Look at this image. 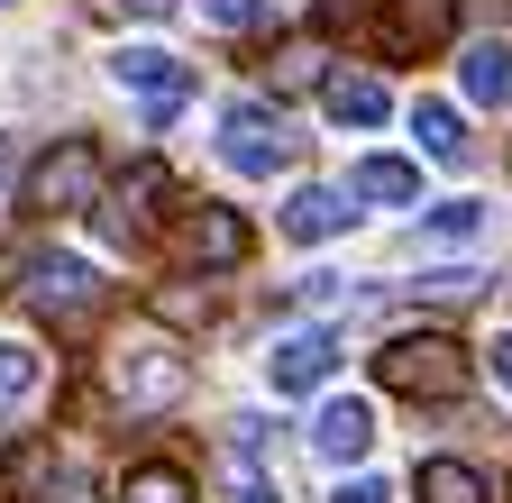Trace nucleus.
Instances as JSON below:
<instances>
[{
  "label": "nucleus",
  "mask_w": 512,
  "mask_h": 503,
  "mask_svg": "<svg viewBox=\"0 0 512 503\" xmlns=\"http://www.w3.org/2000/svg\"><path fill=\"white\" fill-rule=\"evenodd\" d=\"M467 375H476V357L448 339V330H403V339L375 348V385L384 394H412V403H458Z\"/></svg>",
  "instance_id": "f257e3e1"
},
{
  "label": "nucleus",
  "mask_w": 512,
  "mask_h": 503,
  "mask_svg": "<svg viewBox=\"0 0 512 503\" xmlns=\"http://www.w3.org/2000/svg\"><path fill=\"white\" fill-rule=\"evenodd\" d=\"M19 302L37 311V321L46 330H64V339H83L92 321H101V302H110V284L83 266V257H46V247H37V257H28V275H19Z\"/></svg>",
  "instance_id": "f03ea898"
},
{
  "label": "nucleus",
  "mask_w": 512,
  "mask_h": 503,
  "mask_svg": "<svg viewBox=\"0 0 512 503\" xmlns=\"http://www.w3.org/2000/svg\"><path fill=\"white\" fill-rule=\"evenodd\" d=\"M19 202H28L37 220H74V211H92V202H101V147H92V138H55V147L28 165Z\"/></svg>",
  "instance_id": "7ed1b4c3"
},
{
  "label": "nucleus",
  "mask_w": 512,
  "mask_h": 503,
  "mask_svg": "<svg viewBox=\"0 0 512 503\" xmlns=\"http://www.w3.org/2000/svg\"><path fill=\"white\" fill-rule=\"evenodd\" d=\"M458 37V0H375V55L384 65H430Z\"/></svg>",
  "instance_id": "20e7f679"
},
{
  "label": "nucleus",
  "mask_w": 512,
  "mask_h": 503,
  "mask_svg": "<svg viewBox=\"0 0 512 503\" xmlns=\"http://www.w3.org/2000/svg\"><path fill=\"white\" fill-rule=\"evenodd\" d=\"M247 247H256V229H247L229 202H183V220H174V257H183L192 275H229V266H247Z\"/></svg>",
  "instance_id": "39448f33"
},
{
  "label": "nucleus",
  "mask_w": 512,
  "mask_h": 503,
  "mask_svg": "<svg viewBox=\"0 0 512 503\" xmlns=\"http://www.w3.org/2000/svg\"><path fill=\"white\" fill-rule=\"evenodd\" d=\"M220 156H229L238 174H284V165L302 156V138L284 129V110H266V101H229V110H220Z\"/></svg>",
  "instance_id": "423d86ee"
},
{
  "label": "nucleus",
  "mask_w": 512,
  "mask_h": 503,
  "mask_svg": "<svg viewBox=\"0 0 512 503\" xmlns=\"http://www.w3.org/2000/svg\"><path fill=\"white\" fill-rule=\"evenodd\" d=\"M110 83L147 101V129H165V119L192 101V65H183V55H165V46H119V55H110Z\"/></svg>",
  "instance_id": "0eeeda50"
},
{
  "label": "nucleus",
  "mask_w": 512,
  "mask_h": 503,
  "mask_svg": "<svg viewBox=\"0 0 512 503\" xmlns=\"http://www.w3.org/2000/svg\"><path fill=\"white\" fill-rule=\"evenodd\" d=\"M183 357H174V339H138V348H119L110 357V394L128 403V412H165L174 394H183Z\"/></svg>",
  "instance_id": "6e6552de"
},
{
  "label": "nucleus",
  "mask_w": 512,
  "mask_h": 503,
  "mask_svg": "<svg viewBox=\"0 0 512 503\" xmlns=\"http://www.w3.org/2000/svg\"><path fill=\"white\" fill-rule=\"evenodd\" d=\"M320 110H330L339 129H384L394 92H384V74H366V65H339L330 83H320Z\"/></svg>",
  "instance_id": "1a4fd4ad"
},
{
  "label": "nucleus",
  "mask_w": 512,
  "mask_h": 503,
  "mask_svg": "<svg viewBox=\"0 0 512 503\" xmlns=\"http://www.w3.org/2000/svg\"><path fill=\"white\" fill-rule=\"evenodd\" d=\"M330 366H339V339H330V330H293V339H275V357H266L275 394H311Z\"/></svg>",
  "instance_id": "9d476101"
},
{
  "label": "nucleus",
  "mask_w": 512,
  "mask_h": 503,
  "mask_svg": "<svg viewBox=\"0 0 512 503\" xmlns=\"http://www.w3.org/2000/svg\"><path fill=\"white\" fill-rule=\"evenodd\" d=\"M357 193H330V183H302V193L284 202V238H302V247H320V238H339L357 211H348Z\"/></svg>",
  "instance_id": "9b49d317"
},
{
  "label": "nucleus",
  "mask_w": 512,
  "mask_h": 503,
  "mask_svg": "<svg viewBox=\"0 0 512 503\" xmlns=\"http://www.w3.org/2000/svg\"><path fill=\"white\" fill-rule=\"evenodd\" d=\"M0 476H10L19 503H55V494H64V467H55L46 439H10V449H0Z\"/></svg>",
  "instance_id": "f8f14e48"
},
{
  "label": "nucleus",
  "mask_w": 512,
  "mask_h": 503,
  "mask_svg": "<svg viewBox=\"0 0 512 503\" xmlns=\"http://www.w3.org/2000/svg\"><path fill=\"white\" fill-rule=\"evenodd\" d=\"M458 83H467V101L512 110V46H503V37H476V46L458 55Z\"/></svg>",
  "instance_id": "ddd939ff"
},
{
  "label": "nucleus",
  "mask_w": 512,
  "mask_h": 503,
  "mask_svg": "<svg viewBox=\"0 0 512 503\" xmlns=\"http://www.w3.org/2000/svg\"><path fill=\"white\" fill-rule=\"evenodd\" d=\"M366 439H375V412L366 403H320V421H311V449L320 458L348 467V458H366Z\"/></svg>",
  "instance_id": "4468645a"
},
{
  "label": "nucleus",
  "mask_w": 512,
  "mask_h": 503,
  "mask_svg": "<svg viewBox=\"0 0 512 503\" xmlns=\"http://www.w3.org/2000/svg\"><path fill=\"white\" fill-rule=\"evenodd\" d=\"M348 193H357V202H384V211H412V202H421V165H403V156H366Z\"/></svg>",
  "instance_id": "2eb2a0df"
},
{
  "label": "nucleus",
  "mask_w": 512,
  "mask_h": 503,
  "mask_svg": "<svg viewBox=\"0 0 512 503\" xmlns=\"http://www.w3.org/2000/svg\"><path fill=\"white\" fill-rule=\"evenodd\" d=\"M156 202H165V165L147 156V165H128V174H119V193H110V229H119V238H138Z\"/></svg>",
  "instance_id": "dca6fc26"
},
{
  "label": "nucleus",
  "mask_w": 512,
  "mask_h": 503,
  "mask_svg": "<svg viewBox=\"0 0 512 503\" xmlns=\"http://www.w3.org/2000/svg\"><path fill=\"white\" fill-rule=\"evenodd\" d=\"M256 439H266V421H229V503H275V476L256 467Z\"/></svg>",
  "instance_id": "f3484780"
},
{
  "label": "nucleus",
  "mask_w": 512,
  "mask_h": 503,
  "mask_svg": "<svg viewBox=\"0 0 512 503\" xmlns=\"http://www.w3.org/2000/svg\"><path fill=\"white\" fill-rule=\"evenodd\" d=\"M412 138H421V156H439V165H467V119L448 110V101H412Z\"/></svg>",
  "instance_id": "a211bd4d"
},
{
  "label": "nucleus",
  "mask_w": 512,
  "mask_h": 503,
  "mask_svg": "<svg viewBox=\"0 0 512 503\" xmlns=\"http://www.w3.org/2000/svg\"><path fill=\"white\" fill-rule=\"evenodd\" d=\"M110 503H192V476H183L174 458H147V467H128V476H119Z\"/></svg>",
  "instance_id": "6ab92c4d"
},
{
  "label": "nucleus",
  "mask_w": 512,
  "mask_h": 503,
  "mask_svg": "<svg viewBox=\"0 0 512 503\" xmlns=\"http://www.w3.org/2000/svg\"><path fill=\"white\" fill-rule=\"evenodd\" d=\"M412 494H421V503H485V476H476L467 458H430V467L412 476Z\"/></svg>",
  "instance_id": "aec40b11"
},
{
  "label": "nucleus",
  "mask_w": 512,
  "mask_h": 503,
  "mask_svg": "<svg viewBox=\"0 0 512 503\" xmlns=\"http://www.w3.org/2000/svg\"><path fill=\"white\" fill-rule=\"evenodd\" d=\"M37 385H46V357H37V348H19V339H0V421H10Z\"/></svg>",
  "instance_id": "412c9836"
},
{
  "label": "nucleus",
  "mask_w": 512,
  "mask_h": 503,
  "mask_svg": "<svg viewBox=\"0 0 512 503\" xmlns=\"http://www.w3.org/2000/svg\"><path fill=\"white\" fill-rule=\"evenodd\" d=\"M320 65H330V55H320L311 37H293V46L275 55V83H284V92H293V83H330V74H320Z\"/></svg>",
  "instance_id": "4be33fe9"
},
{
  "label": "nucleus",
  "mask_w": 512,
  "mask_h": 503,
  "mask_svg": "<svg viewBox=\"0 0 512 503\" xmlns=\"http://www.w3.org/2000/svg\"><path fill=\"white\" fill-rule=\"evenodd\" d=\"M202 19H211V28H266L275 0H202Z\"/></svg>",
  "instance_id": "5701e85b"
},
{
  "label": "nucleus",
  "mask_w": 512,
  "mask_h": 503,
  "mask_svg": "<svg viewBox=\"0 0 512 503\" xmlns=\"http://www.w3.org/2000/svg\"><path fill=\"white\" fill-rule=\"evenodd\" d=\"M156 321H174V330H192V321H211V302L192 293V284H165L156 293Z\"/></svg>",
  "instance_id": "b1692460"
},
{
  "label": "nucleus",
  "mask_w": 512,
  "mask_h": 503,
  "mask_svg": "<svg viewBox=\"0 0 512 503\" xmlns=\"http://www.w3.org/2000/svg\"><path fill=\"white\" fill-rule=\"evenodd\" d=\"M476 284H485L476 266H439V275H421V293H430V302H476Z\"/></svg>",
  "instance_id": "393cba45"
},
{
  "label": "nucleus",
  "mask_w": 512,
  "mask_h": 503,
  "mask_svg": "<svg viewBox=\"0 0 512 503\" xmlns=\"http://www.w3.org/2000/svg\"><path fill=\"white\" fill-rule=\"evenodd\" d=\"M430 229H439V238H476V229H485V211H476V202H439V211H430Z\"/></svg>",
  "instance_id": "a878e982"
},
{
  "label": "nucleus",
  "mask_w": 512,
  "mask_h": 503,
  "mask_svg": "<svg viewBox=\"0 0 512 503\" xmlns=\"http://www.w3.org/2000/svg\"><path fill=\"white\" fill-rule=\"evenodd\" d=\"M339 503H394V494H384L375 476H357V485H339Z\"/></svg>",
  "instance_id": "bb28decb"
},
{
  "label": "nucleus",
  "mask_w": 512,
  "mask_h": 503,
  "mask_svg": "<svg viewBox=\"0 0 512 503\" xmlns=\"http://www.w3.org/2000/svg\"><path fill=\"white\" fill-rule=\"evenodd\" d=\"M485 357H494V385H503V394H512V339H494V348H485Z\"/></svg>",
  "instance_id": "cd10ccee"
},
{
  "label": "nucleus",
  "mask_w": 512,
  "mask_h": 503,
  "mask_svg": "<svg viewBox=\"0 0 512 503\" xmlns=\"http://www.w3.org/2000/svg\"><path fill=\"white\" fill-rule=\"evenodd\" d=\"M10 183H28V174H19V147L0 138V193H10Z\"/></svg>",
  "instance_id": "c85d7f7f"
},
{
  "label": "nucleus",
  "mask_w": 512,
  "mask_h": 503,
  "mask_svg": "<svg viewBox=\"0 0 512 503\" xmlns=\"http://www.w3.org/2000/svg\"><path fill=\"white\" fill-rule=\"evenodd\" d=\"M0 10H10V0H0Z\"/></svg>",
  "instance_id": "c756f323"
}]
</instances>
